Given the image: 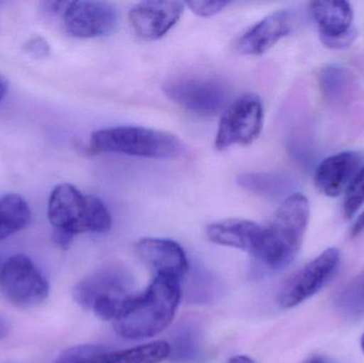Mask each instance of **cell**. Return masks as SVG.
<instances>
[{
    "label": "cell",
    "mask_w": 364,
    "mask_h": 363,
    "mask_svg": "<svg viewBox=\"0 0 364 363\" xmlns=\"http://www.w3.org/2000/svg\"><path fill=\"white\" fill-rule=\"evenodd\" d=\"M363 157L356 151H342L321 162L314 172L316 187L329 197H337L348 189L361 168Z\"/></svg>",
    "instance_id": "2e32d148"
},
{
    "label": "cell",
    "mask_w": 364,
    "mask_h": 363,
    "mask_svg": "<svg viewBox=\"0 0 364 363\" xmlns=\"http://www.w3.org/2000/svg\"><path fill=\"white\" fill-rule=\"evenodd\" d=\"M9 83L6 81V79L4 77H2L0 75V102L4 100V98L6 97V92H8Z\"/></svg>",
    "instance_id": "f1b7e54d"
},
{
    "label": "cell",
    "mask_w": 364,
    "mask_h": 363,
    "mask_svg": "<svg viewBox=\"0 0 364 363\" xmlns=\"http://www.w3.org/2000/svg\"><path fill=\"white\" fill-rule=\"evenodd\" d=\"M303 363H328V362L325 358L321 357V356H314V357L308 358Z\"/></svg>",
    "instance_id": "4dcf8cb0"
},
{
    "label": "cell",
    "mask_w": 364,
    "mask_h": 363,
    "mask_svg": "<svg viewBox=\"0 0 364 363\" xmlns=\"http://www.w3.org/2000/svg\"><path fill=\"white\" fill-rule=\"evenodd\" d=\"M282 178L267 173H246L237 178V183L244 189L259 195L274 196L282 191Z\"/></svg>",
    "instance_id": "7402d4cb"
},
{
    "label": "cell",
    "mask_w": 364,
    "mask_h": 363,
    "mask_svg": "<svg viewBox=\"0 0 364 363\" xmlns=\"http://www.w3.org/2000/svg\"><path fill=\"white\" fill-rule=\"evenodd\" d=\"M364 232V211L357 217L355 221L354 225H353L352 229H350V237L352 238H356L359 234H363Z\"/></svg>",
    "instance_id": "4316f807"
},
{
    "label": "cell",
    "mask_w": 364,
    "mask_h": 363,
    "mask_svg": "<svg viewBox=\"0 0 364 363\" xmlns=\"http://www.w3.org/2000/svg\"><path fill=\"white\" fill-rule=\"evenodd\" d=\"M47 215L53 230L73 237L87 232L106 234L112 225L110 212L100 198L83 194L70 183L53 190Z\"/></svg>",
    "instance_id": "277c9868"
},
{
    "label": "cell",
    "mask_w": 364,
    "mask_h": 363,
    "mask_svg": "<svg viewBox=\"0 0 364 363\" xmlns=\"http://www.w3.org/2000/svg\"><path fill=\"white\" fill-rule=\"evenodd\" d=\"M136 251L140 259L155 273V276L181 279L190 269L183 249L168 239L143 238L136 243Z\"/></svg>",
    "instance_id": "5bb4252c"
},
{
    "label": "cell",
    "mask_w": 364,
    "mask_h": 363,
    "mask_svg": "<svg viewBox=\"0 0 364 363\" xmlns=\"http://www.w3.org/2000/svg\"><path fill=\"white\" fill-rule=\"evenodd\" d=\"M309 220L308 198L301 193L290 194L267 227V246L261 264L272 271L289 266L301 249Z\"/></svg>",
    "instance_id": "5b68a950"
},
{
    "label": "cell",
    "mask_w": 364,
    "mask_h": 363,
    "mask_svg": "<svg viewBox=\"0 0 364 363\" xmlns=\"http://www.w3.org/2000/svg\"><path fill=\"white\" fill-rule=\"evenodd\" d=\"M229 1H188L186 6L197 16L210 17L224 10Z\"/></svg>",
    "instance_id": "cb8c5ba5"
},
{
    "label": "cell",
    "mask_w": 364,
    "mask_h": 363,
    "mask_svg": "<svg viewBox=\"0 0 364 363\" xmlns=\"http://www.w3.org/2000/svg\"><path fill=\"white\" fill-rule=\"evenodd\" d=\"M31 221L28 202L18 194L0 195V242L27 227Z\"/></svg>",
    "instance_id": "ac0fdd59"
},
{
    "label": "cell",
    "mask_w": 364,
    "mask_h": 363,
    "mask_svg": "<svg viewBox=\"0 0 364 363\" xmlns=\"http://www.w3.org/2000/svg\"><path fill=\"white\" fill-rule=\"evenodd\" d=\"M0 293L17 308H34L48 298L49 283L28 256L18 254L0 266Z\"/></svg>",
    "instance_id": "8992f818"
},
{
    "label": "cell",
    "mask_w": 364,
    "mask_h": 363,
    "mask_svg": "<svg viewBox=\"0 0 364 363\" xmlns=\"http://www.w3.org/2000/svg\"><path fill=\"white\" fill-rule=\"evenodd\" d=\"M170 343L155 341L125 350L105 347L97 363H160L170 358Z\"/></svg>",
    "instance_id": "e0dca14e"
},
{
    "label": "cell",
    "mask_w": 364,
    "mask_h": 363,
    "mask_svg": "<svg viewBox=\"0 0 364 363\" xmlns=\"http://www.w3.org/2000/svg\"><path fill=\"white\" fill-rule=\"evenodd\" d=\"M181 281L155 276L136 294L123 315L113 322L115 332L127 340H145L161 334L172 323L181 300Z\"/></svg>",
    "instance_id": "6da1fadb"
},
{
    "label": "cell",
    "mask_w": 364,
    "mask_h": 363,
    "mask_svg": "<svg viewBox=\"0 0 364 363\" xmlns=\"http://www.w3.org/2000/svg\"><path fill=\"white\" fill-rule=\"evenodd\" d=\"M341 254L329 247L299 269L280 290L278 304L288 310L303 304L321 291L333 279L339 268Z\"/></svg>",
    "instance_id": "30bf717a"
},
{
    "label": "cell",
    "mask_w": 364,
    "mask_h": 363,
    "mask_svg": "<svg viewBox=\"0 0 364 363\" xmlns=\"http://www.w3.org/2000/svg\"><path fill=\"white\" fill-rule=\"evenodd\" d=\"M320 85L322 93L329 102L340 104L348 99L352 91V77L343 67L331 65L321 72Z\"/></svg>",
    "instance_id": "d6986e66"
},
{
    "label": "cell",
    "mask_w": 364,
    "mask_h": 363,
    "mask_svg": "<svg viewBox=\"0 0 364 363\" xmlns=\"http://www.w3.org/2000/svg\"><path fill=\"white\" fill-rule=\"evenodd\" d=\"M11 325L6 318L0 315V341L4 340V338L10 334Z\"/></svg>",
    "instance_id": "83f0119b"
},
{
    "label": "cell",
    "mask_w": 364,
    "mask_h": 363,
    "mask_svg": "<svg viewBox=\"0 0 364 363\" xmlns=\"http://www.w3.org/2000/svg\"><path fill=\"white\" fill-rule=\"evenodd\" d=\"M227 363H256V362L247 356L237 355L230 358Z\"/></svg>",
    "instance_id": "f546056e"
},
{
    "label": "cell",
    "mask_w": 364,
    "mask_h": 363,
    "mask_svg": "<svg viewBox=\"0 0 364 363\" xmlns=\"http://www.w3.org/2000/svg\"><path fill=\"white\" fill-rule=\"evenodd\" d=\"M338 310L346 317L364 315V274L355 277L338 294L336 300Z\"/></svg>",
    "instance_id": "44dd1931"
},
{
    "label": "cell",
    "mask_w": 364,
    "mask_h": 363,
    "mask_svg": "<svg viewBox=\"0 0 364 363\" xmlns=\"http://www.w3.org/2000/svg\"><path fill=\"white\" fill-rule=\"evenodd\" d=\"M74 237L70 236V234H65V232H55L53 230V241L59 245L61 249H68L70 243H72Z\"/></svg>",
    "instance_id": "484cf974"
},
{
    "label": "cell",
    "mask_w": 364,
    "mask_h": 363,
    "mask_svg": "<svg viewBox=\"0 0 364 363\" xmlns=\"http://www.w3.org/2000/svg\"><path fill=\"white\" fill-rule=\"evenodd\" d=\"M207 237L214 244L241 249L262 261L267 246V227L250 220L229 219L210 224Z\"/></svg>",
    "instance_id": "7c38bea8"
},
{
    "label": "cell",
    "mask_w": 364,
    "mask_h": 363,
    "mask_svg": "<svg viewBox=\"0 0 364 363\" xmlns=\"http://www.w3.org/2000/svg\"><path fill=\"white\" fill-rule=\"evenodd\" d=\"M139 292L127 269L106 264L79 281L73 291L75 302L105 321L119 319Z\"/></svg>",
    "instance_id": "7a4b0ae2"
},
{
    "label": "cell",
    "mask_w": 364,
    "mask_h": 363,
    "mask_svg": "<svg viewBox=\"0 0 364 363\" xmlns=\"http://www.w3.org/2000/svg\"><path fill=\"white\" fill-rule=\"evenodd\" d=\"M294 23L295 16L291 11H276L240 36L235 43V49L242 55H262L284 36H289Z\"/></svg>",
    "instance_id": "9a60e30c"
},
{
    "label": "cell",
    "mask_w": 364,
    "mask_h": 363,
    "mask_svg": "<svg viewBox=\"0 0 364 363\" xmlns=\"http://www.w3.org/2000/svg\"><path fill=\"white\" fill-rule=\"evenodd\" d=\"M186 4L181 1H144L129 11L130 26L145 40L164 38L178 23Z\"/></svg>",
    "instance_id": "4fadbf2b"
},
{
    "label": "cell",
    "mask_w": 364,
    "mask_h": 363,
    "mask_svg": "<svg viewBox=\"0 0 364 363\" xmlns=\"http://www.w3.org/2000/svg\"><path fill=\"white\" fill-rule=\"evenodd\" d=\"M312 16L320 29L321 40L331 49H343L350 46L357 36L353 27L354 10L350 2L314 1L310 4Z\"/></svg>",
    "instance_id": "8fae6325"
},
{
    "label": "cell",
    "mask_w": 364,
    "mask_h": 363,
    "mask_svg": "<svg viewBox=\"0 0 364 363\" xmlns=\"http://www.w3.org/2000/svg\"><path fill=\"white\" fill-rule=\"evenodd\" d=\"M89 153H119L149 159H176L184 153L183 143L174 134L140 126H117L92 134Z\"/></svg>",
    "instance_id": "3957f363"
},
{
    "label": "cell",
    "mask_w": 364,
    "mask_h": 363,
    "mask_svg": "<svg viewBox=\"0 0 364 363\" xmlns=\"http://www.w3.org/2000/svg\"><path fill=\"white\" fill-rule=\"evenodd\" d=\"M23 51L34 59H43L50 53V46L44 38L36 36L23 44Z\"/></svg>",
    "instance_id": "d4e9b609"
},
{
    "label": "cell",
    "mask_w": 364,
    "mask_h": 363,
    "mask_svg": "<svg viewBox=\"0 0 364 363\" xmlns=\"http://www.w3.org/2000/svg\"><path fill=\"white\" fill-rule=\"evenodd\" d=\"M263 119L264 110L261 98L254 93L240 96L222 113L214 148L223 151L233 145L252 144L262 131Z\"/></svg>",
    "instance_id": "ba28073f"
},
{
    "label": "cell",
    "mask_w": 364,
    "mask_h": 363,
    "mask_svg": "<svg viewBox=\"0 0 364 363\" xmlns=\"http://www.w3.org/2000/svg\"><path fill=\"white\" fill-rule=\"evenodd\" d=\"M360 347H361V350H363V352L364 354V334L363 335V337H361V339H360Z\"/></svg>",
    "instance_id": "1f68e13d"
},
{
    "label": "cell",
    "mask_w": 364,
    "mask_h": 363,
    "mask_svg": "<svg viewBox=\"0 0 364 363\" xmlns=\"http://www.w3.org/2000/svg\"><path fill=\"white\" fill-rule=\"evenodd\" d=\"M200 338L193 324L181 326L170 343L171 359L178 362H194L200 355Z\"/></svg>",
    "instance_id": "ffe728a7"
},
{
    "label": "cell",
    "mask_w": 364,
    "mask_h": 363,
    "mask_svg": "<svg viewBox=\"0 0 364 363\" xmlns=\"http://www.w3.org/2000/svg\"><path fill=\"white\" fill-rule=\"evenodd\" d=\"M364 205V166L359 170L346 190L343 210L346 219H352Z\"/></svg>",
    "instance_id": "603a6c76"
},
{
    "label": "cell",
    "mask_w": 364,
    "mask_h": 363,
    "mask_svg": "<svg viewBox=\"0 0 364 363\" xmlns=\"http://www.w3.org/2000/svg\"><path fill=\"white\" fill-rule=\"evenodd\" d=\"M164 93L184 110L200 117H215L230 104L227 85L210 77L172 79L164 85Z\"/></svg>",
    "instance_id": "9c48e42d"
},
{
    "label": "cell",
    "mask_w": 364,
    "mask_h": 363,
    "mask_svg": "<svg viewBox=\"0 0 364 363\" xmlns=\"http://www.w3.org/2000/svg\"><path fill=\"white\" fill-rule=\"evenodd\" d=\"M44 10L61 17L66 32L79 38L106 36L119 21L117 9L104 1H47Z\"/></svg>",
    "instance_id": "52a82bcc"
}]
</instances>
